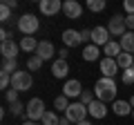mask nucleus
Segmentation results:
<instances>
[{"label":"nucleus","instance_id":"nucleus-1","mask_svg":"<svg viewBox=\"0 0 134 125\" xmlns=\"http://www.w3.org/2000/svg\"><path fill=\"white\" fill-rule=\"evenodd\" d=\"M94 94H96V98L103 101V103L114 101L116 98V83H114V78H98L96 85H94Z\"/></svg>","mask_w":134,"mask_h":125},{"label":"nucleus","instance_id":"nucleus-2","mask_svg":"<svg viewBox=\"0 0 134 125\" xmlns=\"http://www.w3.org/2000/svg\"><path fill=\"white\" fill-rule=\"evenodd\" d=\"M38 27H40V20L34 14H23L18 18V31H23L25 36H34L38 31Z\"/></svg>","mask_w":134,"mask_h":125},{"label":"nucleus","instance_id":"nucleus-3","mask_svg":"<svg viewBox=\"0 0 134 125\" xmlns=\"http://www.w3.org/2000/svg\"><path fill=\"white\" fill-rule=\"evenodd\" d=\"M45 103H43V98H31V101L27 103V112H25V116H27V121H43V116H45Z\"/></svg>","mask_w":134,"mask_h":125},{"label":"nucleus","instance_id":"nucleus-4","mask_svg":"<svg viewBox=\"0 0 134 125\" xmlns=\"http://www.w3.org/2000/svg\"><path fill=\"white\" fill-rule=\"evenodd\" d=\"M31 85H34V78L29 72H20L18 69L11 76V89H16V92H27V89H31Z\"/></svg>","mask_w":134,"mask_h":125},{"label":"nucleus","instance_id":"nucleus-5","mask_svg":"<svg viewBox=\"0 0 134 125\" xmlns=\"http://www.w3.org/2000/svg\"><path fill=\"white\" fill-rule=\"evenodd\" d=\"M85 114H90V112H87V105H83V103H72L69 110L65 112L69 123H81V121H85Z\"/></svg>","mask_w":134,"mask_h":125},{"label":"nucleus","instance_id":"nucleus-6","mask_svg":"<svg viewBox=\"0 0 134 125\" xmlns=\"http://www.w3.org/2000/svg\"><path fill=\"white\" fill-rule=\"evenodd\" d=\"M110 29L107 27H103V25H100V27H94L92 29V45H96V47H105L107 43H110Z\"/></svg>","mask_w":134,"mask_h":125},{"label":"nucleus","instance_id":"nucleus-7","mask_svg":"<svg viewBox=\"0 0 134 125\" xmlns=\"http://www.w3.org/2000/svg\"><path fill=\"white\" fill-rule=\"evenodd\" d=\"M81 94H83L81 81H76V78L65 81V85H63V96H67V98H81Z\"/></svg>","mask_w":134,"mask_h":125},{"label":"nucleus","instance_id":"nucleus-8","mask_svg":"<svg viewBox=\"0 0 134 125\" xmlns=\"http://www.w3.org/2000/svg\"><path fill=\"white\" fill-rule=\"evenodd\" d=\"M107 29H110V34H112V36H121V38H123V36L127 34V25H125V18H121L119 14L112 16V18H110V25H107Z\"/></svg>","mask_w":134,"mask_h":125},{"label":"nucleus","instance_id":"nucleus-9","mask_svg":"<svg viewBox=\"0 0 134 125\" xmlns=\"http://www.w3.org/2000/svg\"><path fill=\"white\" fill-rule=\"evenodd\" d=\"M100 72H103V78H114L119 74V62L116 58H100Z\"/></svg>","mask_w":134,"mask_h":125},{"label":"nucleus","instance_id":"nucleus-10","mask_svg":"<svg viewBox=\"0 0 134 125\" xmlns=\"http://www.w3.org/2000/svg\"><path fill=\"white\" fill-rule=\"evenodd\" d=\"M63 14H65V18H69V20H78L81 14H83L81 2H76V0H67V2H63Z\"/></svg>","mask_w":134,"mask_h":125},{"label":"nucleus","instance_id":"nucleus-11","mask_svg":"<svg viewBox=\"0 0 134 125\" xmlns=\"http://www.w3.org/2000/svg\"><path fill=\"white\" fill-rule=\"evenodd\" d=\"M40 11L45 16H56L58 11H63V2L60 0H40Z\"/></svg>","mask_w":134,"mask_h":125},{"label":"nucleus","instance_id":"nucleus-12","mask_svg":"<svg viewBox=\"0 0 134 125\" xmlns=\"http://www.w3.org/2000/svg\"><path fill=\"white\" fill-rule=\"evenodd\" d=\"M87 112H90L92 118H105V116H107V103H103V101L96 98L94 103L87 105Z\"/></svg>","mask_w":134,"mask_h":125},{"label":"nucleus","instance_id":"nucleus-13","mask_svg":"<svg viewBox=\"0 0 134 125\" xmlns=\"http://www.w3.org/2000/svg\"><path fill=\"white\" fill-rule=\"evenodd\" d=\"M60 38H63V43H65V47H78V45L83 43L81 31H76V29H65Z\"/></svg>","mask_w":134,"mask_h":125},{"label":"nucleus","instance_id":"nucleus-14","mask_svg":"<svg viewBox=\"0 0 134 125\" xmlns=\"http://www.w3.org/2000/svg\"><path fill=\"white\" fill-rule=\"evenodd\" d=\"M54 54H56V49H54L52 40H40V43H38V49H36V56H38V58L49 60V58H54Z\"/></svg>","mask_w":134,"mask_h":125},{"label":"nucleus","instance_id":"nucleus-15","mask_svg":"<svg viewBox=\"0 0 134 125\" xmlns=\"http://www.w3.org/2000/svg\"><path fill=\"white\" fill-rule=\"evenodd\" d=\"M52 74L56 78H67V74H69V62L63 60V58H56L52 62Z\"/></svg>","mask_w":134,"mask_h":125},{"label":"nucleus","instance_id":"nucleus-16","mask_svg":"<svg viewBox=\"0 0 134 125\" xmlns=\"http://www.w3.org/2000/svg\"><path fill=\"white\" fill-rule=\"evenodd\" d=\"M18 49H20V45L14 43V40H7V43L0 45V54H2V58H16V56H18Z\"/></svg>","mask_w":134,"mask_h":125},{"label":"nucleus","instance_id":"nucleus-17","mask_svg":"<svg viewBox=\"0 0 134 125\" xmlns=\"http://www.w3.org/2000/svg\"><path fill=\"white\" fill-rule=\"evenodd\" d=\"M112 112H114L116 116H127V114H132V112H134V107L130 105V101H114Z\"/></svg>","mask_w":134,"mask_h":125},{"label":"nucleus","instance_id":"nucleus-18","mask_svg":"<svg viewBox=\"0 0 134 125\" xmlns=\"http://www.w3.org/2000/svg\"><path fill=\"white\" fill-rule=\"evenodd\" d=\"M103 54H105V58H119L121 54H123V49H121V43H116V40H110V43L103 47Z\"/></svg>","mask_w":134,"mask_h":125},{"label":"nucleus","instance_id":"nucleus-19","mask_svg":"<svg viewBox=\"0 0 134 125\" xmlns=\"http://www.w3.org/2000/svg\"><path fill=\"white\" fill-rule=\"evenodd\" d=\"M121 49L125 54H132L134 56V31H127V34L121 38Z\"/></svg>","mask_w":134,"mask_h":125},{"label":"nucleus","instance_id":"nucleus-20","mask_svg":"<svg viewBox=\"0 0 134 125\" xmlns=\"http://www.w3.org/2000/svg\"><path fill=\"white\" fill-rule=\"evenodd\" d=\"M20 49H25V52H29V54L34 56L36 49H38V43H36L34 36H23V40H20Z\"/></svg>","mask_w":134,"mask_h":125},{"label":"nucleus","instance_id":"nucleus-21","mask_svg":"<svg viewBox=\"0 0 134 125\" xmlns=\"http://www.w3.org/2000/svg\"><path fill=\"white\" fill-rule=\"evenodd\" d=\"M98 56H100V49L96 47V45H85V49H83V58H85L87 62L98 60Z\"/></svg>","mask_w":134,"mask_h":125},{"label":"nucleus","instance_id":"nucleus-22","mask_svg":"<svg viewBox=\"0 0 134 125\" xmlns=\"http://www.w3.org/2000/svg\"><path fill=\"white\" fill-rule=\"evenodd\" d=\"M2 74H9V76H14L16 72H18V62H16V58H2Z\"/></svg>","mask_w":134,"mask_h":125},{"label":"nucleus","instance_id":"nucleus-23","mask_svg":"<svg viewBox=\"0 0 134 125\" xmlns=\"http://www.w3.org/2000/svg\"><path fill=\"white\" fill-rule=\"evenodd\" d=\"M116 62H119V69H123V72H125V69H130V67L134 65V56H132V54H125V52H123L119 58H116Z\"/></svg>","mask_w":134,"mask_h":125},{"label":"nucleus","instance_id":"nucleus-24","mask_svg":"<svg viewBox=\"0 0 134 125\" xmlns=\"http://www.w3.org/2000/svg\"><path fill=\"white\" fill-rule=\"evenodd\" d=\"M43 58H38V56H36V54H34V56H29V60H27V69H29V72H38V69L40 67H43Z\"/></svg>","mask_w":134,"mask_h":125},{"label":"nucleus","instance_id":"nucleus-25","mask_svg":"<svg viewBox=\"0 0 134 125\" xmlns=\"http://www.w3.org/2000/svg\"><path fill=\"white\" fill-rule=\"evenodd\" d=\"M69 105H72V103L67 101V96H58L56 101H54V107H56L58 112H67V110H69Z\"/></svg>","mask_w":134,"mask_h":125},{"label":"nucleus","instance_id":"nucleus-26","mask_svg":"<svg viewBox=\"0 0 134 125\" xmlns=\"http://www.w3.org/2000/svg\"><path fill=\"white\" fill-rule=\"evenodd\" d=\"M43 125H60V118L56 116V112H45Z\"/></svg>","mask_w":134,"mask_h":125},{"label":"nucleus","instance_id":"nucleus-27","mask_svg":"<svg viewBox=\"0 0 134 125\" xmlns=\"http://www.w3.org/2000/svg\"><path fill=\"white\" fill-rule=\"evenodd\" d=\"M94 101H96L94 89H83V94H81V103L83 105H90V103H94Z\"/></svg>","mask_w":134,"mask_h":125},{"label":"nucleus","instance_id":"nucleus-28","mask_svg":"<svg viewBox=\"0 0 134 125\" xmlns=\"http://www.w3.org/2000/svg\"><path fill=\"white\" fill-rule=\"evenodd\" d=\"M87 9L90 11H103L105 9V0H87Z\"/></svg>","mask_w":134,"mask_h":125},{"label":"nucleus","instance_id":"nucleus-29","mask_svg":"<svg viewBox=\"0 0 134 125\" xmlns=\"http://www.w3.org/2000/svg\"><path fill=\"white\" fill-rule=\"evenodd\" d=\"M9 112L14 116H23L25 112H27V105H23V103L18 101V103H14V105H9Z\"/></svg>","mask_w":134,"mask_h":125},{"label":"nucleus","instance_id":"nucleus-30","mask_svg":"<svg viewBox=\"0 0 134 125\" xmlns=\"http://www.w3.org/2000/svg\"><path fill=\"white\" fill-rule=\"evenodd\" d=\"M121 81H123V85H134V69H125L123 74H121Z\"/></svg>","mask_w":134,"mask_h":125},{"label":"nucleus","instance_id":"nucleus-31","mask_svg":"<svg viewBox=\"0 0 134 125\" xmlns=\"http://www.w3.org/2000/svg\"><path fill=\"white\" fill-rule=\"evenodd\" d=\"M18 94H20V92H16V89H11V87H9V89L5 92V98H7V103H9V105L18 103Z\"/></svg>","mask_w":134,"mask_h":125},{"label":"nucleus","instance_id":"nucleus-32","mask_svg":"<svg viewBox=\"0 0 134 125\" xmlns=\"http://www.w3.org/2000/svg\"><path fill=\"white\" fill-rule=\"evenodd\" d=\"M0 87H2V89H9V87H11V76H9V74L0 72Z\"/></svg>","mask_w":134,"mask_h":125},{"label":"nucleus","instance_id":"nucleus-33","mask_svg":"<svg viewBox=\"0 0 134 125\" xmlns=\"http://www.w3.org/2000/svg\"><path fill=\"white\" fill-rule=\"evenodd\" d=\"M9 18H11V9H9L7 5H2V7H0V20H2V22H7Z\"/></svg>","mask_w":134,"mask_h":125},{"label":"nucleus","instance_id":"nucleus-34","mask_svg":"<svg viewBox=\"0 0 134 125\" xmlns=\"http://www.w3.org/2000/svg\"><path fill=\"white\" fill-rule=\"evenodd\" d=\"M123 9L127 11V16H132L134 14V0H125V2H123Z\"/></svg>","mask_w":134,"mask_h":125},{"label":"nucleus","instance_id":"nucleus-35","mask_svg":"<svg viewBox=\"0 0 134 125\" xmlns=\"http://www.w3.org/2000/svg\"><path fill=\"white\" fill-rule=\"evenodd\" d=\"M81 38H83V43H87V40H92V29H81Z\"/></svg>","mask_w":134,"mask_h":125},{"label":"nucleus","instance_id":"nucleus-36","mask_svg":"<svg viewBox=\"0 0 134 125\" xmlns=\"http://www.w3.org/2000/svg\"><path fill=\"white\" fill-rule=\"evenodd\" d=\"M0 40H2V43L11 40V31H9V29H0Z\"/></svg>","mask_w":134,"mask_h":125},{"label":"nucleus","instance_id":"nucleus-37","mask_svg":"<svg viewBox=\"0 0 134 125\" xmlns=\"http://www.w3.org/2000/svg\"><path fill=\"white\" fill-rule=\"evenodd\" d=\"M125 25H127V31H134V14L125 16Z\"/></svg>","mask_w":134,"mask_h":125},{"label":"nucleus","instance_id":"nucleus-38","mask_svg":"<svg viewBox=\"0 0 134 125\" xmlns=\"http://www.w3.org/2000/svg\"><path fill=\"white\" fill-rule=\"evenodd\" d=\"M2 5H7L9 9H16V7H18V2H16V0H2Z\"/></svg>","mask_w":134,"mask_h":125},{"label":"nucleus","instance_id":"nucleus-39","mask_svg":"<svg viewBox=\"0 0 134 125\" xmlns=\"http://www.w3.org/2000/svg\"><path fill=\"white\" fill-rule=\"evenodd\" d=\"M58 56H60V58H63V60H67V56H69V54H67V47H63V49H60V52H58Z\"/></svg>","mask_w":134,"mask_h":125},{"label":"nucleus","instance_id":"nucleus-40","mask_svg":"<svg viewBox=\"0 0 134 125\" xmlns=\"http://www.w3.org/2000/svg\"><path fill=\"white\" fill-rule=\"evenodd\" d=\"M60 125H69V121H67V116H63V118H60Z\"/></svg>","mask_w":134,"mask_h":125},{"label":"nucleus","instance_id":"nucleus-41","mask_svg":"<svg viewBox=\"0 0 134 125\" xmlns=\"http://www.w3.org/2000/svg\"><path fill=\"white\" fill-rule=\"evenodd\" d=\"M76 125H92V123H90V121L85 118V121H81V123H76Z\"/></svg>","mask_w":134,"mask_h":125},{"label":"nucleus","instance_id":"nucleus-42","mask_svg":"<svg viewBox=\"0 0 134 125\" xmlns=\"http://www.w3.org/2000/svg\"><path fill=\"white\" fill-rule=\"evenodd\" d=\"M23 125H36V123H34V121H25Z\"/></svg>","mask_w":134,"mask_h":125},{"label":"nucleus","instance_id":"nucleus-43","mask_svg":"<svg viewBox=\"0 0 134 125\" xmlns=\"http://www.w3.org/2000/svg\"><path fill=\"white\" fill-rule=\"evenodd\" d=\"M130 105H132V107H134V96H132V98H130Z\"/></svg>","mask_w":134,"mask_h":125},{"label":"nucleus","instance_id":"nucleus-44","mask_svg":"<svg viewBox=\"0 0 134 125\" xmlns=\"http://www.w3.org/2000/svg\"><path fill=\"white\" fill-rule=\"evenodd\" d=\"M132 118H134V112H132Z\"/></svg>","mask_w":134,"mask_h":125},{"label":"nucleus","instance_id":"nucleus-45","mask_svg":"<svg viewBox=\"0 0 134 125\" xmlns=\"http://www.w3.org/2000/svg\"><path fill=\"white\" fill-rule=\"evenodd\" d=\"M132 69H134V65H132Z\"/></svg>","mask_w":134,"mask_h":125}]
</instances>
